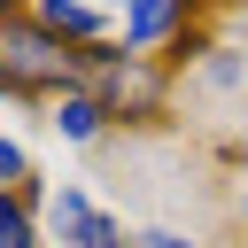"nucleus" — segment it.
<instances>
[{"mask_svg": "<svg viewBox=\"0 0 248 248\" xmlns=\"http://www.w3.org/2000/svg\"><path fill=\"white\" fill-rule=\"evenodd\" d=\"M78 70V54L39 31V16H0V85H62Z\"/></svg>", "mask_w": 248, "mask_h": 248, "instance_id": "obj_1", "label": "nucleus"}, {"mask_svg": "<svg viewBox=\"0 0 248 248\" xmlns=\"http://www.w3.org/2000/svg\"><path fill=\"white\" fill-rule=\"evenodd\" d=\"M39 31H54V39H93V31H108V16L85 8V0H46V8H39Z\"/></svg>", "mask_w": 248, "mask_h": 248, "instance_id": "obj_2", "label": "nucleus"}, {"mask_svg": "<svg viewBox=\"0 0 248 248\" xmlns=\"http://www.w3.org/2000/svg\"><path fill=\"white\" fill-rule=\"evenodd\" d=\"M116 23H124V39H140V46H155V39H170V31L186 23V8H124Z\"/></svg>", "mask_w": 248, "mask_h": 248, "instance_id": "obj_3", "label": "nucleus"}, {"mask_svg": "<svg viewBox=\"0 0 248 248\" xmlns=\"http://www.w3.org/2000/svg\"><path fill=\"white\" fill-rule=\"evenodd\" d=\"M0 248H39V240H31V202H23V194H0Z\"/></svg>", "mask_w": 248, "mask_h": 248, "instance_id": "obj_4", "label": "nucleus"}, {"mask_svg": "<svg viewBox=\"0 0 248 248\" xmlns=\"http://www.w3.org/2000/svg\"><path fill=\"white\" fill-rule=\"evenodd\" d=\"M54 124H62L70 140H93V132H101V101H85V93H70V101L54 108Z\"/></svg>", "mask_w": 248, "mask_h": 248, "instance_id": "obj_5", "label": "nucleus"}, {"mask_svg": "<svg viewBox=\"0 0 248 248\" xmlns=\"http://www.w3.org/2000/svg\"><path fill=\"white\" fill-rule=\"evenodd\" d=\"M8 178H23V155H16L8 140H0V186H8Z\"/></svg>", "mask_w": 248, "mask_h": 248, "instance_id": "obj_6", "label": "nucleus"}, {"mask_svg": "<svg viewBox=\"0 0 248 248\" xmlns=\"http://www.w3.org/2000/svg\"><path fill=\"white\" fill-rule=\"evenodd\" d=\"M147 248H194V240H178V232H147Z\"/></svg>", "mask_w": 248, "mask_h": 248, "instance_id": "obj_7", "label": "nucleus"}]
</instances>
